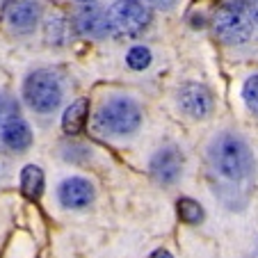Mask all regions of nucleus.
<instances>
[{"label": "nucleus", "mask_w": 258, "mask_h": 258, "mask_svg": "<svg viewBox=\"0 0 258 258\" xmlns=\"http://www.w3.org/2000/svg\"><path fill=\"white\" fill-rule=\"evenodd\" d=\"M107 34L114 39H137L151 23V10L142 0H114L105 10Z\"/></svg>", "instance_id": "7ed1b4c3"}, {"label": "nucleus", "mask_w": 258, "mask_h": 258, "mask_svg": "<svg viewBox=\"0 0 258 258\" xmlns=\"http://www.w3.org/2000/svg\"><path fill=\"white\" fill-rule=\"evenodd\" d=\"M208 162L215 176H219L224 183L235 187L249 185L256 176V158H253L247 140L233 131L217 133L210 140Z\"/></svg>", "instance_id": "f257e3e1"}, {"label": "nucleus", "mask_w": 258, "mask_h": 258, "mask_svg": "<svg viewBox=\"0 0 258 258\" xmlns=\"http://www.w3.org/2000/svg\"><path fill=\"white\" fill-rule=\"evenodd\" d=\"M64 98L62 80L48 69H37L23 83V101L37 114H53Z\"/></svg>", "instance_id": "20e7f679"}, {"label": "nucleus", "mask_w": 258, "mask_h": 258, "mask_svg": "<svg viewBox=\"0 0 258 258\" xmlns=\"http://www.w3.org/2000/svg\"><path fill=\"white\" fill-rule=\"evenodd\" d=\"M73 25H76V32L80 37H89V39H103V37H107L105 10H101L96 3L80 7V12L73 19Z\"/></svg>", "instance_id": "1a4fd4ad"}, {"label": "nucleus", "mask_w": 258, "mask_h": 258, "mask_svg": "<svg viewBox=\"0 0 258 258\" xmlns=\"http://www.w3.org/2000/svg\"><path fill=\"white\" fill-rule=\"evenodd\" d=\"M0 114H3V107H0Z\"/></svg>", "instance_id": "4be33fe9"}, {"label": "nucleus", "mask_w": 258, "mask_h": 258, "mask_svg": "<svg viewBox=\"0 0 258 258\" xmlns=\"http://www.w3.org/2000/svg\"><path fill=\"white\" fill-rule=\"evenodd\" d=\"M176 210H178V217L185 222V224H199L201 219H204V208H201L199 204H197L195 199H190V197H183V199H178V204H176Z\"/></svg>", "instance_id": "4468645a"}, {"label": "nucleus", "mask_w": 258, "mask_h": 258, "mask_svg": "<svg viewBox=\"0 0 258 258\" xmlns=\"http://www.w3.org/2000/svg\"><path fill=\"white\" fill-rule=\"evenodd\" d=\"M0 142L10 149V151H16V153H23L30 149L32 144V131H30L28 121L21 117H10L3 121L0 126Z\"/></svg>", "instance_id": "9b49d317"}, {"label": "nucleus", "mask_w": 258, "mask_h": 258, "mask_svg": "<svg viewBox=\"0 0 258 258\" xmlns=\"http://www.w3.org/2000/svg\"><path fill=\"white\" fill-rule=\"evenodd\" d=\"M142 3H144L149 10H151V7H156V10H171L178 0H142Z\"/></svg>", "instance_id": "f3484780"}, {"label": "nucleus", "mask_w": 258, "mask_h": 258, "mask_svg": "<svg viewBox=\"0 0 258 258\" xmlns=\"http://www.w3.org/2000/svg\"><path fill=\"white\" fill-rule=\"evenodd\" d=\"M253 258H258V242H256V251H253Z\"/></svg>", "instance_id": "412c9836"}, {"label": "nucleus", "mask_w": 258, "mask_h": 258, "mask_svg": "<svg viewBox=\"0 0 258 258\" xmlns=\"http://www.w3.org/2000/svg\"><path fill=\"white\" fill-rule=\"evenodd\" d=\"M21 192L32 201H37L44 195V171H41V167H23V171H21Z\"/></svg>", "instance_id": "ddd939ff"}, {"label": "nucleus", "mask_w": 258, "mask_h": 258, "mask_svg": "<svg viewBox=\"0 0 258 258\" xmlns=\"http://www.w3.org/2000/svg\"><path fill=\"white\" fill-rule=\"evenodd\" d=\"M94 126L105 137H131L142 126V107L131 96H110L101 103Z\"/></svg>", "instance_id": "f03ea898"}, {"label": "nucleus", "mask_w": 258, "mask_h": 258, "mask_svg": "<svg viewBox=\"0 0 258 258\" xmlns=\"http://www.w3.org/2000/svg\"><path fill=\"white\" fill-rule=\"evenodd\" d=\"M153 55L151 50L146 48V46H133L131 50H128L126 55V64L131 69H135V71H142V69H146L149 64H151Z\"/></svg>", "instance_id": "2eb2a0df"}, {"label": "nucleus", "mask_w": 258, "mask_h": 258, "mask_svg": "<svg viewBox=\"0 0 258 258\" xmlns=\"http://www.w3.org/2000/svg\"><path fill=\"white\" fill-rule=\"evenodd\" d=\"M57 199H59V204L69 210L87 208L94 201V185L87 178H80V176L64 178L57 187Z\"/></svg>", "instance_id": "6e6552de"}, {"label": "nucleus", "mask_w": 258, "mask_h": 258, "mask_svg": "<svg viewBox=\"0 0 258 258\" xmlns=\"http://www.w3.org/2000/svg\"><path fill=\"white\" fill-rule=\"evenodd\" d=\"M242 98L253 114H258V73L249 76L242 85Z\"/></svg>", "instance_id": "dca6fc26"}, {"label": "nucleus", "mask_w": 258, "mask_h": 258, "mask_svg": "<svg viewBox=\"0 0 258 258\" xmlns=\"http://www.w3.org/2000/svg\"><path fill=\"white\" fill-rule=\"evenodd\" d=\"M39 19H41V7L37 0H16L10 7V12H7L10 28L21 34L32 32L39 25Z\"/></svg>", "instance_id": "9d476101"}, {"label": "nucleus", "mask_w": 258, "mask_h": 258, "mask_svg": "<svg viewBox=\"0 0 258 258\" xmlns=\"http://www.w3.org/2000/svg\"><path fill=\"white\" fill-rule=\"evenodd\" d=\"M151 258H174V256H171V253L169 251H167V249H158V251L156 253H153V256Z\"/></svg>", "instance_id": "6ab92c4d"}, {"label": "nucleus", "mask_w": 258, "mask_h": 258, "mask_svg": "<svg viewBox=\"0 0 258 258\" xmlns=\"http://www.w3.org/2000/svg\"><path fill=\"white\" fill-rule=\"evenodd\" d=\"M87 117H89V101L87 98L73 101L62 114L64 133H69V135H78V133L85 128V123H87Z\"/></svg>", "instance_id": "f8f14e48"}, {"label": "nucleus", "mask_w": 258, "mask_h": 258, "mask_svg": "<svg viewBox=\"0 0 258 258\" xmlns=\"http://www.w3.org/2000/svg\"><path fill=\"white\" fill-rule=\"evenodd\" d=\"M178 107L192 119H206L213 112V94L206 85L185 83L178 89Z\"/></svg>", "instance_id": "0eeeda50"}, {"label": "nucleus", "mask_w": 258, "mask_h": 258, "mask_svg": "<svg viewBox=\"0 0 258 258\" xmlns=\"http://www.w3.org/2000/svg\"><path fill=\"white\" fill-rule=\"evenodd\" d=\"M213 30L226 46L247 44L253 34V23L244 0H224L215 12Z\"/></svg>", "instance_id": "39448f33"}, {"label": "nucleus", "mask_w": 258, "mask_h": 258, "mask_svg": "<svg viewBox=\"0 0 258 258\" xmlns=\"http://www.w3.org/2000/svg\"><path fill=\"white\" fill-rule=\"evenodd\" d=\"M73 3H80V5H94L96 0H73Z\"/></svg>", "instance_id": "aec40b11"}, {"label": "nucleus", "mask_w": 258, "mask_h": 258, "mask_svg": "<svg viewBox=\"0 0 258 258\" xmlns=\"http://www.w3.org/2000/svg\"><path fill=\"white\" fill-rule=\"evenodd\" d=\"M149 171L160 185H174L183 174V153L178 151V146L167 144L158 149L149 162Z\"/></svg>", "instance_id": "423d86ee"}, {"label": "nucleus", "mask_w": 258, "mask_h": 258, "mask_svg": "<svg viewBox=\"0 0 258 258\" xmlns=\"http://www.w3.org/2000/svg\"><path fill=\"white\" fill-rule=\"evenodd\" d=\"M244 5H247V12L251 16V23L258 25V0H244Z\"/></svg>", "instance_id": "a211bd4d"}]
</instances>
